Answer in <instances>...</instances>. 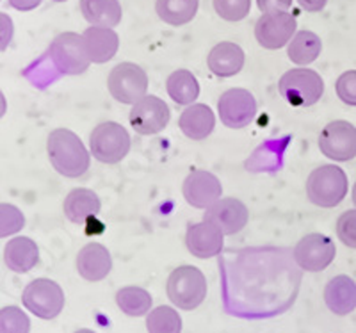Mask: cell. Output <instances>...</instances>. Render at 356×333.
<instances>
[{"label":"cell","instance_id":"obj_1","mask_svg":"<svg viewBox=\"0 0 356 333\" xmlns=\"http://www.w3.org/2000/svg\"><path fill=\"white\" fill-rule=\"evenodd\" d=\"M47 152L54 170L66 179H81L91 166V152H88L81 138L68 129L50 132Z\"/></svg>","mask_w":356,"mask_h":333},{"label":"cell","instance_id":"obj_2","mask_svg":"<svg viewBox=\"0 0 356 333\" xmlns=\"http://www.w3.org/2000/svg\"><path fill=\"white\" fill-rule=\"evenodd\" d=\"M348 177L335 164H324L312 171L307 180V196L321 209H333L346 198Z\"/></svg>","mask_w":356,"mask_h":333},{"label":"cell","instance_id":"obj_3","mask_svg":"<svg viewBox=\"0 0 356 333\" xmlns=\"http://www.w3.org/2000/svg\"><path fill=\"white\" fill-rule=\"evenodd\" d=\"M168 298L175 307L195 310L207 298L205 275L195 266H180L168 278Z\"/></svg>","mask_w":356,"mask_h":333},{"label":"cell","instance_id":"obj_4","mask_svg":"<svg viewBox=\"0 0 356 333\" xmlns=\"http://www.w3.org/2000/svg\"><path fill=\"white\" fill-rule=\"evenodd\" d=\"M278 90L292 107H310L323 97L324 81L314 70L294 68L282 75Z\"/></svg>","mask_w":356,"mask_h":333},{"label":"cell","instance_id":"obj_5","mask_svg":"<svg viewBox=\"0 0 356 333\" xmlns=\"http://www.w3.org/2000/svg\"><path fill=\"white\" fill-rule=\"evenodd\" d=\"M132 141L123 125L116 122H106L95 127L89 138V148L97 161L104 164L122 163L130 152Z\"/></svg>","mask_w":356,"mask_h":333},{"label":"cell","instance_id":"obj_6","mask_svg":"<svg viewBox=\"0 0 356 333\" xmlns=\"http://www.w3.org/2000/svg\"><path fill=\"white\" fill-rule=\"evenodd\" d=\"M107 88L116 102L134 106L148 93V75L136 63H120L111 70Z\"/></svg>","mask_w":356,"mask_h":333},{"label":"cell","instance_id":"obj_7","mask_svg":"<svg viewBox=\"0 0 356 333\" xmlns=\"http://www.w3.org/2000/svg\"><path fill=\"white\" fill-rule=\"evenodd\" d=\"M49 56L57 72L65 75H81L91 65L82 34L77 33H63L54 38V41L50 43Z\"/></svg>","mask_w":356,"mask_h":333},{"label":"cell","instance_id":"obj_8","mask_svg":"<svg viewBox=\"0 0 356 333\" xmlns=\"http://www.w3.org/2000/svg\"><path fill=\"white\" fill-rule=\"evenodd\" d=\"M22 301L25 309L40 319H54L65 309V293L54 280L38 278L25 287Z\"/></svg>","mask_w":356,"mask_h":333},{"label":"cell","instance_id":"obj_9","mask_svg":"<svg viewBox=\"0 0 356 333\" xmlns=\"http://www.w3.org/2000/svg\"><path fill=\"white\" fill-rule=\"evenodd\" d=\"M319 148L335 163L351 161L356 157V127L346 120L328 123L319 136Z\"/></svg>","mask_w":356,"mask_h":333},{"label":"cell","instance_id":"obj_10","mask_svg":"<svg viewBox=\"0 0 356 333\" xmlns=\"http://www.w3.org/2000/svg\"><path fill=\"white\" fill-rule=\"evenodd\" d=\"M218 113L228 129H244L257 116V100L248 90L232 88L218 100Z\"/></svg>","mask_w":356,"mask_h":333},{"label":"cell","instance_id":"obj_11","mask_svg":"<svg viewBox=\"0 0 356 333\" xmlns=\"http://www.w3.org/2000/svg\"><path fill=\"white\" fill-rule=\"evenodd\" d=\"M296 27V18L289 11L262 13L255 24V38L262 49L278 50L291 43Z\"/></svg>","mask_w":356,"mask_h":333},{"label":"cell","instance_id":"obj_12","mask_svg":"<svg viewBox=\"0 0 356 333\" xmlns=\"http://www.w3.org/2000/svg\"><path fill=\"white\" fill-rule=\"evenodd\" d=\"M335 243L324 234H308L294 248L296 264L308 273L324 271L335 260Z\"/></svg>","mask_w":356,"mask_h":333},{"label":"cell","instance_id":"obj_13","mask_svg":"<svg viewBox=\"0 0 356 333\" xmlns=\"http://www.w3.org/2000/svg\"><path fill=\"white\" fill-rule=\"evenodd\" d=\"M130 125L141 136L159 134L170 123V107L164 100L154 95H146L136 102L130 111Z\"/></svg>","mask_w":356,"mask_h":333},{"label":"cell","instance_id":"obj_14","mask_svg":"<svg viewBox=\"0 0 356 333\" xmlns=\"http://www.w3.org/2000/svg\"><path fill=\"white\" fill-rule=\"evenodd\" d=\"M182 195L191 207L207 211L221 198L222 186L218 177L212 175L211 171L196 170L184 180Z\"/></svg>","mask_w":356,"mask_h":333},{"label":"cell","instance_id":"obj_15","mask_svg":"<svg viewBox=\"0 0 356 333\" xmlns=\"http://www.w3.org/2000/svg\"><path fill=\"white\" fill-rule=\"evenodd\" d=\"M205 220L214 223L225 236L239 234L250 220V211L237 198H219L205 211Z\"/></svg>","mask_w":356,"mask_h":333},{"label":"cell","instance_id":"obj_16","mask_svg":"<svg viewBox=\"0 0 356 333\" xmlns=\"http://www.w3.org/2000/svg\"><path fill=\"white\" fill-rule=\"evenodd\" d=\"M225 244V234L211 221L191 225L186 234V246L189 253L198 259H212L219 255Z\"/></svg>","mask_w":356,"mask_h":333},{"label":"cell","instance_id":"obj_17","mask_svg":"<svg viewBox=\"0 0 356 333\" xmlns=\"http://www.w3.org/2000/svg\"><path fill=\"white\" fill-rule=\"evenodd\" d=\"M113 269V257L109 250L100 243H89L79 252L77 271L84 280L100 282Z\"/></svg>","mask_w":356,"mask_h":333},{"label":"cell","instance_id":"obj_18","mask_svg":"<svg viewBox=\"0 0 356 333\" xmlns=\"http://www.w3.org/2000/svg\"><path fill=\"white\" fill-rule=\"evenodd\" d=\"M244 61H246L244 50L237 43L221 41L211 50L207 65L216 77L228 79L239 74L244 66Z\"/></svg>","mask_w":356,"mask_h":333},{"label":"cell","instance_id":"obj_19","mask_svg":"<svg viewBox=\"0 0 356 333\" xmlns=\"http://www.w3.org/2000/svg\"><path fill=\"white\" fill-rule=\"evenodd\" d=\"M86 52H88L91 63L104 65L111 61L120 49V38L109 27H88L82 34Z\"/></svg>","mask_w":356,"mask_h":333},{"label":"cell","instance_id":"obj_20","mask_svg":"<svg viewBox=\"0 0 356 333\" xmlns=\"http://www.w3.org/2000/svg\"><path fill=\"white\" fill-rule=\"evenodd\" d=\"M102 202L98 195L88 187H77L72 189L70 195L65 198L63 211L72 223L86 225L88 220L97 218L100 214Z\"/></svg>","mask_w":356,"mask_h":333},{"label":"cell","instance_id":"obj_21","mask_svg":"<svg viewBox=\"0 0 356 333\" xmlns=\"http://www.w3.org/2000/svg\"><path fill=\"white\" fill-rule=\"evenodd\" d=\"M178 127L193 141H202L212 134L216 127V116L212 109L205 104H191L180 114Z\"/></svg>","mask_w":356,"mask_h":333},{"label":"cell","instance_id":"obj_22","mask_svg":"<svg viewBox=\"0 0 356 333\" xmlns=\"http://www.w3.org/2000/svg\"><path fill=\"white\" fill-rule=\"evenodd\" d=\"M326 307L337 316H348L356 309V282L348 275L332 278L324 287Z\"/></svg>","mask_w":356,"mask_h":333},{"label":"cell","instance_id":"obj_23","mask_svg":"<svg viewBox=\"0 0 356 333\" xmlns=\"http://www.w3.org/2000/svg\"><path fill=\"white\" fill-rule=\"evenodd\" d=\"M4 262L11 271L29 273L40 262V248L31 237H13L6 244Z\"/></svg>","mask_w":356,"mask_h":333},{"label":"cell","instance_id":"obj_24","mask_svg":"<svg viewBox=\"0 0 356 333\" xmlns=\"http://www.w3.org/2000/svg\"><path fill=\"white\" fill-rule=\"evenodd\" d=\"M82 17L95 27L114 29L123 18L122 4L118 0H81Z\"/></svg>","mask_w":356,"mask_h":333},{"label":"cell","instance_id":"obj_25","mask_svg":"<svg viewBox=\"0 0 356 333\" xmlns=\"http://www.w3.org/2000/svg\"><path fill=\"white\" fill-rule=\"evenodd\" d=\"M323 50V41L312 31H300L289 43L287 56L294 65L308 66L316 61Z\"/></svg>","mask_w":356,"mask_h":333},{"label":"cell","instance_id":"obj_26","mask_svg":"<svg viewBox=\"0 0 356 333\" xmlns=\"http://www.w3.org/2000/svg\"><path fill=\"white\" fill-rule=\"evenodd\" d=\"M166 90L171 100L178 106H191L200 97V84L189 70L173 72L166 81Z\"/></svg>","mask_w":356,"mask_h":333},{"label":"cell","instance_id":"obj_27","mask_svg":"<svg viewBox=\"0 0 356 333\" xmlns=\"http://www.w3.org/2000/svg\"><path fill=\"white\" fill-rule=\"evenodd\" d=\"M198 0H157L155 11L164 24L182 27L193 22L198 13Z\"/></svg>","mask_w":356,"mask_h":333},{"label":"cell","instance_id":"obj_28","mask_svg":"<svg viewBox=\"0 0 356 333\" xmlns=\"http://www.w3.org/2000/svg\"><path fill=\"white\" fill-rule=\"evenodd\" d=\"M152 296L146 289L141 287H123L116 294V305L123 314L130 317L146 316L152 309Z\"/></svg>","mask_w":356,"mask_h":333},{"label":"cell","instance_id":"obj_29","mask_svg":"<svg viewBox=\"0 0 356 333\" xmlns=\"http://www.w3.org/2000/svg\"><path fill=\"white\" fill-rule=\"evenodd\" d=\"M148 333H180L182 332V317L171 307H157L146 317Z\"/></svg>","mask_w":356,"mask_h":333},{"label":"cell","instance_id":"obj_30","mask_svg":"<svg viewBox=\"0 0 356 333\" xmlns=\"http://www.w3.org/2000/svg\"><path fill=\"white\" fill-rule=\"evenodd\" d=\"M31 319L18 307L0 309V333H29Z\"/></svg>","mask_w":356,"mask_h":333},{"label":"cell","instance_id":"obj_31","mask_svg":"<svg viewBox=\"0 0 356 333\" xmlns=\"http://www.w3.org/2000/svg\"><path fill=\"white\" fill-rule=\"evenodd\" d=\"M214 11L225 22H241L250 15L251 0H212Z\"/></svg>","mask_w":356,"mask_h":333},{"label":"cell","instance_id":"obj_32","mask_svg":"<svg viewBox=\"0 0 356 333\" xmlns=\"http://www.w3.org/2000/svg\"><path fill=\"white\" fill-rule=\"evenodd\" d=\"M25 227V216L17 205L0 204V239L11 237Z\"/></svg>","mask_w":356,"mask_h":333},{"label":"cell","instance_id":"obj_33","mask_svg":"<svg viewBox=\"0 0 356 333\" xmlns=\"http://www.w3.org/2000/svg\"><path fill=\"white\" fill-rule=\"evenodd\" d=\"M337 236L348 248L356 250V209L340 216L337 221Z\"/></svg>","mask_w":356,"mask_h":333},{"label":"cell","instance_id":"obj_34","mask_svg":"<svg viewBox=\"0 0 356 333\" xmlns=\"http://www.w3.org/2000/svg\"><path fill=\"white\" fill-rule=\"evenodd\" d=\"M339 98L346 106L356 107V70H349L339 77L335 84Z\"/></svg>","mask_w":356,"mask_h":333},{"label":"cell","instance_id":"obj_35","mask_svg":"<svg viewBox=\"0 0 356 333\" xmlns=\"http://www.w3.org/2000/svg\"><path fill=\"white\" fill-rule=\"evenodd\" d=\"M13 34H15V25H13L11 17L6 13H0V52L8 50Z\"/></svg>","mask_w":356,"mask_h":333},{"label":"cell","instance_id":"obj_36","mask_svg":"<svg viewBox=\"0 0 356 333\" xmlns=\"http://www.w3.org/2000/svg\"><path fill=\"white\" fill-rule=\"evenodd\" d=\"M259 9L262 13H280L289 11L292 6V0H257Z\"/></svg>","mask_w":356,"mask_h":333},{"label":"cell","instance_id":"obj_37","mask_svg":"<svg viewBox=\"0 0 356 333\" xmlns=\"http://www.w3.org/2000/svg\"><path fill=\"white\" fill-rule=\"evenodd\" d=\"M298 4L307 13H319L326 8L328 0H298Z\"/></svg>","mask_w":356,"mask_h":333},{"label":"cell","instance_id":"obj_38","mask_svg":"<svg viewBox=\"0 0 356 333\" xmlns=\"http://www.w3.org/2000/svg\"><path fill=\"white\" fill-rule=\"evenodd\" d=\"M41 4V0H9V6L17 11H33Z\"/></svg>","mask_w":356,"mask_h":333},{"label":"cell","instance_id":"obj_39","mask_svg":"<svg viewBox=\"0 0 356 333\" xmlns=\"http://www.w3.org/2000/svg\"><path fill=\"white\" fill-rule=\"evenodd\" d=\"M6 111H8V102H6L4 93H2V91H0V118H2V116H4Z\"/></svg>","mask_w":356,"mask_h":333},{"label":"cell","instance_id":"obj_40","mask_svg":"<svg viewBox=\"0 0 356 333\" xmlns=\"http://www.w3.org/2000/svg\"><path fill=\"white\" fill-rule=\"evenodd\" d=\"M353 204H355V207H356V182H355V186H353Z\"/></svg>","mask_w":356,"mask_h":333},{"label":"cell","instance_id":"obj_41","mask_svg":"<svg viewBox=\"0 0 356 333\" xmlns=\"http://www.w3.org/2000/svg\"><path fill=\"white\" fill-rule=\"evenodd\" d=\"M75 333H95L93 330H79V332H75Z\"/></svg>","mask_w":356,"mask_h":333},{"label":"cell","instance_id":"obj_42","mask_svg":"<svg viewBox=\"0 0 356 333\" xmlns=\"http://www.w3.org/2000/svg\"><path fill=\"white\" fill-rule=\"evenodd\" d=\"M52 2H66V0H52Z\"/></svg>","mask_w":356,"mask_h":333}]
</instances>
